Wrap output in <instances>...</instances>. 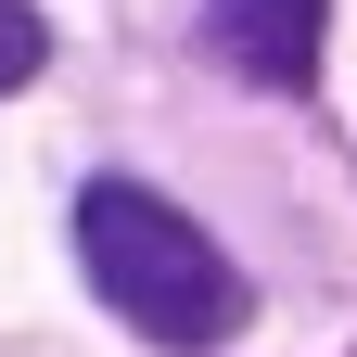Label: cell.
Returning a JSON list of instances; mask_svg holds the SVG:
<instances>
[{"mask_svg": "<svg viewBox=\"0 0 357 357\" xmlns=\"http://www.w3.org/2000/svg\"><path fill=\"white\" fill-rule=\"evenodd\" d=\"M77 255H89V294L141 344H230L243 332V268L141 178H89L77 192Z\"/></svg>", "mask_w": 357, "mask_h": 357, "instance_id": "obj_1", "label": "cell"}, {"mask_svg": "<svg viewBox=\"0 0 357 357\" xmlns=\"http://www.w3.org/2000/svg\"><path fill=\"white\" fill-rule=\"evenodd\" d=\"M319 38H332V0H217L204 13V52L230 77H255V89H306Z\"/></svg>", "mask_w": 357, "mask_h": 357, "instance_id": "obj_2", "label": "cell"}, {"mask_svg": "<svg viewBox=\"0 0 357 357\" xmlns=\"http://www.w3.org/2000/svg\"><path fill=\"white\" fill-rule=\"evenodd\" d=\"M38 64H52V26H38L26 0H0V89H26Z\"/></svg>", "mask_w": 357, "mask_h": 357, "instance_id": "obj_3", "label": "cell"}]
</instances>
